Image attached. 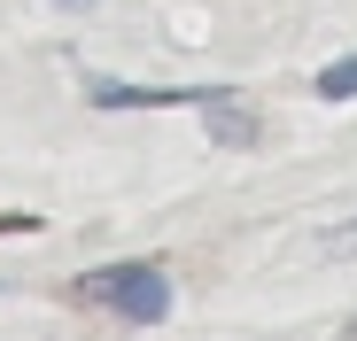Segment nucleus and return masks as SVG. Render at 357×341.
Wrapping results in <instances>:
<instances>
[{
  "label": "nucleus",
  "instance_id": "6",
  "mask_svg": "<svg viewBox=\"0 0 357 341\" xmlns=\"http://www.w3.org/2000/svg\"><path fill=\"white\" fill-rule=\"evenodd\" d=\"M54 8H86V0H54Z\"/></svg>",
  "mask_w": 357,
  "mask_h": 341
},
{
  "label": "nucleus",
  "instance_id": "1",
  "mask_svg": "<svg viewBox=\"0 0 357 341\" xmlns=\"http://www.w3.org/2000/svg\"><path fill=\"white\" fill-rule=\"evenodd\" d=\"M70 295L78 303H101V310H125L140 326H163L171 318V279L155 264H93V271H78Z\"/></svg>",
  "mask_w": 357,
  "mask_h": 341
},
{
  "label": "nucleus",
  "instance_id": "3",
  "mask_svg": "<svg viewBox=\"0 0 357 341\" xmlns=\"http://www.w3.org/2000/svg\"><path fill=\"white\" fill-rule=\"evenodd\" d=\"M210 132H218L225 148H249V140H257V117L241 109V93H225V101L210 109Z\"/></svg>",
  "mask_w": 357,
  "mask_h": 341
},
{
  "label": "nucleus",
  "instance_id": "2",
  "mask_svg": "<svg viewBox=\"0 0 357 341\" xmlns=\"http://www.w3.org/2000/svg\"><path fill=\"white\" fill-rule=\"evenodd\" d=\"M233 86H132V78H86L93 109H218Z\"/></svg>",
  "mask_w": 357,
  "mask_h": 341
},
{
  "label": "nucleus",
  "instance_id": "4",
  "mask_svg": "<svg viewBox=\"0 0 357 341\" xmlns=\"http://www.w3.org/2000/svg\"><path fill=\"white\" fill-rule=\"evenodd\" d=\"M319 101H357V54H342V63L319 70Z\"/></svg>",
  "mask_w": 357,
  "mask_h": 341
},
{
  "label": "nucleus",
  "instance_id": "5",
  "mask_svg": "<svg viewBox=\"0 0 357 341\" xmlns=\"http://www.w3.org/2000/svg\"><path fill=\"white\" fill-rule=\"evenodd\" d=\"M31 225H39V217H24V209H16V217H0V233H31Z\"/></svg>",
  "mask_w": 357,
  "mask_h": 341
}]
</instances>
